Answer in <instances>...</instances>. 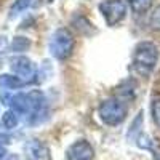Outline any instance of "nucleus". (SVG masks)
I'll return each instance as SVG.
<instances>
[{
  "label": "nucleus",
  "instance_id": "f257e3e1",
  "mask_svg": "<svg viewBox=\"0 0 160 160\" xmlns=\"http://www.w3.org/2000/svg\"><path fill=\"white\" fill-rule=\"evenodd\" d=\"M158 47L152 42H141L133 53V71L142 77H149L158 62Z\"/></svg>",
  "mask_w": 160,
  "mask_h": 160
},
{
  "label": "nucleus",
  "instance_id": "f03ea898",
  "mask_svg": "<svg viewBox=\"0 0 160 160\" xmlns=\"http://www.w3.org/2000/svg\"><path fill=\"white\" fill-rule=\"evenodd\" d=\"M74 48H75V38L68 29L59 28L51 34L50 42H48V50L51 53V56H55L59 61H64L71 58Z\"/></svg>",
  "mask_w": 160,
  "mask_h": 160
},
{
  "label": "nucleus",
  "instance_id": "7ed1b4c3",
  "mask_svg": "<svg viewBox=\"0 0 160 160\" xmlns=\"http://www.w3.org/2000/svg\"><path fill=\"white\" fill-rule=\"evenodd\" d=\"M98 114H99V118L102 120L106 125L115 127V125H120L125 120V117H127V108H125V104L120 101V99H117V98H108V99H104L99 104Z\"/></svg>",
  "mask_w": 160,
  "mask_h": 160
},
{
  "label": "nucleus",
  "instance_id": "20e7f679",
  "mask_svg": "<svg viewBox=\"0 0 160 160\" xmlns=\"http://www.w3.org/2000/svg\"><path fill=\"white\" fill-rule=\"evenodd\" d=\"M10 69L13 72V75L18 77L21 82L28 83H35V66L34 62L28 58V56H13L10 59Z\"/></svg>",
  "mask_w": 160,
  "mask_h": 160
},
{
  "label": "nucleus",
  "instance_id": "39448f33",
  "mask_svg": "<svg viewBox=\"0 0 160 160\" xmlns=\"http://www.w3.org/2000/svg\"><path fill=\"white\" fill-rule=\"evenodd\" d=\"M99 11L108 26H117L127 16V3L123 0H104L99 3Z\"/></svg>",
  "mask_w": 160,
  "mask_h": 160
},
{
  "label": "nucleus",
  "instance_id": "423d86ee",
  "mask_svg": "<svg viewBox=\"0 0 160 160\" xmlns=\"http://www.w3.org/2000/svg\"><path fill=\"white\" fill-rule=\"evenodd\" d=\"M24 154L28 160H51L48 146L38 139H29L24 144Z\"/></svg>",
  "mask_w": 160,
  "mask_h": 160
},
{
  "label": "nucleus",
  "instance_id": "0eeeda50",
  "mask_svg": "<svg viewBox=\"0 0 160 160\" xmlns=\"http://www.w3.org/2000/svg\"><path fill=\"white\" fill-rule=\"evenodd\" d=\"M93 155H95V151L85 139L75 141L68 149V160H93Z\"/></svg>",
  "mask_w": 160,
  "mask_h": 160
},
{
  "label": "nucleus",
  "instance_id": "6e6552de",
  "mask_svg": "<svg viewBox=\"0 0 160 160\" xmlns=\"http://www.w3.org/2000/svg\"><path fill=\"white\" fill-rule=\"evenodd\" d=\"M22 87H26V83L21 82L18 77L10 75V74L0 75V88H2V91H13V90H19Z\"/></svg>",
  "mask_w": 160,
  "mask_h": 160
},
{
  "label": "nucleus",
  "instance_id": "1a4fd4ad",
  "mask_svg": "<svg viewBox=\"0 0 160 160\" xmlns=\"http://www.w3.org/2000/svg\"><path fill=\"white\" fill-rule=\"evenodd\" d=\"M72 26L77 29V32L80 34H85V35H93L96 32V29L93 28V24L82 15H75L72 16Z\"/></svg>",
  "mask_w": 160,
  "mask_h": 160
},
{
  "label": "nucleus",
  "instance_id": "9d476101",
  "mask_svg": "<svg viewBox=\"0 0 160 160\" xmlns=\"http://www.w3.org/2000/svg\"><path fill=\"white\" fill-rule=\"evenodd\" d=\"M31 40L26 38V37H15L13 42L10 43V50L13 53H22V51H28L31 48Z\"/></svg>",
  "mask_w": 160,
  "mask_h": 160
},
{
  "label": "nucleus",
  "instance_id": "9b49d317",
  "mask_svg": "<svg viewBox=\"0 0 160 160\" xmlns=\"http://www.w3.org/2000/svg\"><path fill=\"white\" fill-rule=\"evenodd\" d=\"M19 123V117L13 112V111H7L2 115V127L5 130H15Z\"/></svg>",
  "mask_w": 160,
  "mask_h": 160
},
{
  "label": "nucleus",
  "instance_id": "f8f14e48",
  "mask_svg": "<svg viewBox=\"0 0 160 160\" xmlns=\"http://www.w3.org/2000/svg\"><path fill=\"white\" fill-rule=\"evenodd\" d=\"M32 5H35V0H16V2L13 3L11 10H10V18L19 15V13H22V11H26Z\"/></svg>",
  "mask_w": 160,
  "mask_h": 160
},
{
  "label": "nucleus",
  "instance_id": "ddd939ff",
  "mask_svg": "<svg viewBox=\"0 0 160 160\" xmlns=\"http://www.w3.org/2000/svg\"><path fill=\"white\" fill-rule=\"evenodd\" d=\"M128 3L133 10V13L136 15H141V13L148 11L152 5V0H128Z\"/></svg>",
  "mask_w": 160,
  "mask_h": 160
},
{
  "label": "nucleus",
  "instance_id": "4468645a",
  "mask_svg": "<svg viewBox=\"0 0 160 160\" xmlns=\"http://www.w3.org/2000/svg\"><path fill=\"white\" fill-rule=\"evenodd\" d=\"M151 114H152L154 123L160 128V99H154L151 102Z\"/></svg>",
  "mask_w": 160,
  "mask_h": 160
},
{
  "label": "nucleus",
  "instance_id": "2eb2a0df",
  "mask_svg": "<svg viewBox=\"0 0 160 160\" xmlns=\"http://www.w3.org/2000/svg\"><path fill=\"white\" fill-rule=\"evenodd\" d=\"M152 26H160V7L152 13Z\"/></svg>",
  "mask_w": 160,
  "mask_h": 160
},
{
  "label": "nucleus",
  "instance_id": "dca6fc26",
  "mask_svg": "<svg viewBox=\"0 0 160 160\" xmlns=\"http://www.w3.org/2000/svg\"><path fill=\"white\" fill-rule=\"evenodd\" d=\"M8 48V42H7V38L5 37H0V58H2V55L7 51Z\"/></svg>",
  "mask_w": 160,
  "mask_h": 160
},
{
  "label": "nucleus",
  "instance_id": "f3484780",
  "mask_svg": "<svg viewBox=\"0 0 160 160\" xmlns=\"http://www.w3.org/2000/svg\"><path fill=\"white\" fill-rule=\"evenodd\" d=\"M154 157H155V160H160V152H154Z\"/></svg>",
  "mask_w": 160,
  "mask_h": 160
},
{
  "label": "nucleus",
  "instance_id": "a211bd4d",
  "mask_svg": "<svg viewBox=\"0 0 160 160\" xmlns=\"http://www.w3.org/2000/svg\"><path fill=\"white\" fill-rule=\"evenodd\" d=\"M50 2H51V0H50Z\"/></svg>",
  "mask_w": 160,
  "mask_h": 160
}]
</instances>
